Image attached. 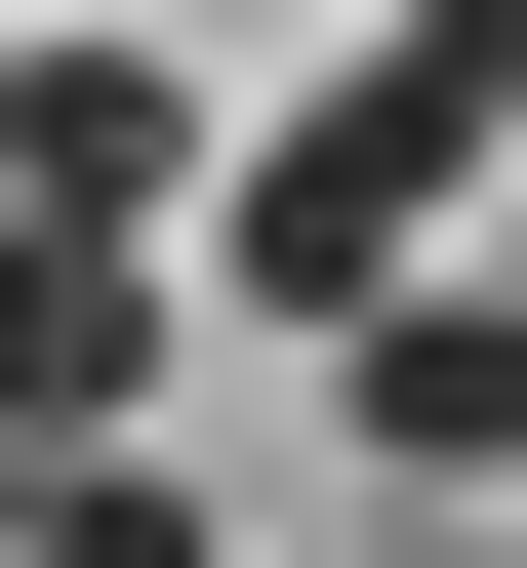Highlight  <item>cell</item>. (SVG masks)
Wrapping results in <instances>:
<instances>
[{
	"mask_svg": "<svg viewBox=\"0 0 527 568\" xmlns=\"http://www.w3.org/2000/svg\"><path fill=\"white\" fill-rule=\"evenodd\" d=\"M446 203H487V0H406V82H325V122H203V244H244L284 325L446 284Z\"/></svg>",
	"mask_w": 527,
	"mask_h": 568,
	"instance_id": "1",
	"label": "cell"
},
{
	"mask_svg": "<svg viewBox=\"0 0 527 568\" xmlns=\"http://www.w3.org/2000/svg\"><path fill=\"white\" fill-rule=\"evenodd\" d=\"M203 203V82L163 41H41V82H0V244H163Z\"/></svg>",
	"mask_w": 527,
	"mask_h": 568,
	"instance_id": "2",
	"label": "cell"
},
{
	"mask_svg": "<svg viewBox=\"0 0 527 568\" xmlns=\"http://www.w3.org/2000/svg\"><path fill=\"white\" fill-rule=\"evenodd\" d=\"M163 406V244H0V487H82Z\"/></svg>",
	"mask_w": 527,
	"mask_h": 568,
	"instance_id": "3",
	"label": "cell"
},
{
	"mask_svg": "<svg viewBox=\"0 0 527 568\" xmlns=\"http://www.w3.org/2000/svg\"><path fill=\"white\" fill-rule=\"evenodd\" d=\"M325 366H365V447H406V487H487V447H527V325H487V244H446V284H365Z\"/></svg>",
	"mask_w": 527,
	"mask_h": 568,
	"instance_id": "4",
	"label": "cell"
}]
</instances>
